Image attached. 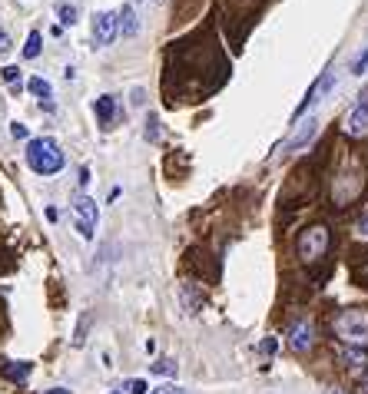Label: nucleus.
Listing matches in <instances>:
<instances>
[{"label": "nucleus", "mask_w": 368, "mask_h": 394, "mask_svg": "<svg viewBox=\"0 0 368 394\" xmlns=\"http://www.w3.org/2000/svg\"><path fill=\"white\" fill-rule=\"evenodd\" d=\"M76 13H80V11H76V4H66V0H64V4H57V17H60V23H64V27H73Z\"/></svg>", "instance_id": "obj_14"}, {"label": "nucleus", "mask_w": 368, "mask_h": 394, "mask_svg": "<svg viewBox=\"0 0 368 394\" xmlns=\"http://www.w3.org/2000/svg\"><path fill=\"white\" fill-rule=\"evenodd\" d=\"M365 394H368V378H365Z\"/></svg>", "instance_id": "obj_29"}, {"label": "nucleus", "mask_w": 368, "mask_h": 394, "mask_svg": "<svg viewBox=\"0 0 368 394\" xmlns=\"http://www.w3.org/2000/svg\"><path fill=\"white\" fill-rule=\"evenodd\" d=\"M4 374H7L11 381H27V378H30V364H27V362H13V364H7V368H4Z\"/></svg>", "instance_id": "obj_12"}, {"label": "nucleus", "mask_w": 368, "mask_h": 394, "mask_svg": "<svg viewBox=\"0 0 368 394\" xmlns=\"http://www.w3.org/2000/svg\"><path fill=\"white\" fill-rule=\"evenodd\" d=\"M87 183H90V169L83 166V169H80V186H87Z\"/></svg>", "instance_id": "obj_27"}, {"label": "nucleus", "mask_w": 368, "mask_h": 394, "mask_svg": "<svg viewBox=\"0 0 368 394\" xmlns=\"http://www.w3.org/2000/svg\"><path fill=\"white\" fill-rule=\"evenodd\" d=\"M262 355H272V351H275V341H272V338H266V341H262Z\"/></svg>", "instance_id": "obj_25"}, {"label": "nucleus", "mask_w": 368, "mask_h": 394, "mask_svg": "<svg viewBox=\"0 0 368 394\" xmlns=\"http://www.w3.org/2000/svg\"><path fill=\"white\" fill-rule=\"evenodd\" d=\"M150 388H146V381L143 378H133V381H126V394H146Z\"/></svg>", "instance_id": "obj_20"}, {"label": "nucleus", "mask_w": 368, "mask_h": 394, "mask_svg": "<svg viewBox=\"0 0 368 394\" xmlns=\"http://www.w3.org/2000/svg\"><path fill=\"white\" fill-rule=\"evenodd\" d=\"M328 242H332V235H328L325 226H309V229L299 235V259H302V262H319V259L328 252Z\"/></svg>", "instance_id": "obj_3"}, {"label": "nucleus", "mask_w": 368, "mask_h": 394, "mask_svg": "<svg viewBox=\"0 0 368 394\" xmlns=\"http://www.w3.org/2000/svg\"><path fill=\"white\" fill-rule=\"evenodd\" d=\"M315 341V328L309 321H295L292 328H289V348L292 351H309Z\"/></svg>", "instance_id": "obj_9"}, {"label": "nucleus", "mask_w": 368, "mask_h": 394, "mask_svg": "<svg viewBox=\"0 0 368 394\" xmlns=\"http://www.w3.org/2000/svg\"><path fill=\"white\" fill-rule=\"evenodd\" d=\"M113 37H117V13H109V11L93 13V44L109 47Z\"/></svg>", "instance_id": "obj_7"}, {"label": "nucleus", "mask_w": 368, "mask_h": 394, "mask_svg": "<svg viewBox=\"0 0 368 394\" xmlns=\"http://www.w3.org/2000/svg\"><path fill=\"white\" fill-rule=\"evenodd\" d=\"M338 355H342V362H345L348 368H358V364H365V351H362V348H342Z\"/></svg>", "instance_id": "obj_17"}, {"label": "nucleus", "mask_w": 368, "mask_h": 394, "mask_svg": "<svg viewBox=\"0 0 368 394\" xmlns=\"http://www.w3.org/2000/svg\"><path fill=\"white\" fill-rule=\"evenodd\" d=\"M27 87H30L33 97H40V99H50V97H54V87H50L44 77H30V83H27Z\"/></svg>", "instance_id": "obj_13"}, {"label": "nucleus", "mask_w": 368, "mask_h": 394, "mask_svg": "<svg viewBox=\"0 0 368 394\" xmlns=\"http://www.w3.org/2000/svg\"><path fill=\"white\" fill-rule=\"evenodd\" d=\"M358 232H362V235H365V239H368V212H365V216H362V219H358Z\"/></svg>", "instance_id": "obj_26"}, {"label": "nucleus", "mask_w": 368, "mask_h": 394, "mask_svg": "<svg viewBox=\"0 0 368 394\" xmlns=\"http://www.w3.org/2000/svg\"><path fill=\"white\" fill-rule=\"evenodd\" d=\"M336 335L348 348H368V312L365 308H345V312H338Z\"/></svg>", "instance_id": "obj_2"}, {"label": "nucleus", "mask_w": 368, "mask_h": 394, "mask_svg": "<svg viewBox=\"0 0 368 394\" xmlns=\"http://www.w3.org/2000/svg\"><path fill=\"white\" fill-rule=\"evenodd\" d=\"M27 166H30L37 176H54L64 169V153L57 140L50 136H37V140L27 142Z\"/></svg>", "instance_id": "obj_1"}, {"label": "nucleus", "mask_w": 368, "mask_h": 394, "mask_svg": "<svg viewBox=\"0 0 368 394\" xmlns=\"http://www.w3.org/2000/svg\"><path fill=\"white\" fill-rule=\"evenodd\" d=\"M150 394H186V388H179V384H160V388H153Z\"/></svg>", "instance_id": "obj_21"}, {"label": "nucleus", "mask_w": 368, "mask_h": 394, "mask_svg": "<svg viewBox=\"0 0 368 394\" xmlns=\"http://www.w3.org/2000/svg\"><path fill=\"white\" fill-rule=\"evenodd\" d=\"M113 394H119V391H113Z\"/></svg>", "instance_id": "obj_31"}, {"label": "nucleus", "mask_w": 368, "mask_h": 394, "mask_svg": "<svg viewBox=\"0 0 368 394\" xmlns=\"http://www.w3.org/2000/svg\"><path fill=\"white\" fill-rule=\"evenodd\" d=\"M7 50H11V37L0 30V54H7Z\"/></svg>", "instance_id": "obj_24"}, {"label": "nucleus", "mask_w": 368, "mask_h": 394, "mask_svg": "<svg viewBox=\"0 0 368 394\" xmlns=\"http://www.w3.org/2000/svg\"><path fill=\"white\" fill-rule=\"evenodd\" d=\"M146 140L160 142V120H156V116H150V123H146Z\"/></svg>", "instance_id": "obj_19"}, {"label": "nucleus", "mask_w": 368, "mask_h": 394, "mask_svg": "<svg viewBox=\"0 0 368 394\" xmlns=\"http://www.w3.org/2000/svg\"><path fill=\"white\" fill-rule=\"evenodd\" d=\"M136 4H143V0H136Z\"/></svg>", "instance_id": "obj_30"}, {"label": "nucleus", "mask_w": 368, "mask_h": 394, "mask_svg": "<svg viewBox=\"0 0 368 394\" xmlns=\"http://www.w3.org/2000/svg\"><path fill=\"white\" fill-rule=\"evenodd\" d=\"M93 113H97V120L107 126V123H113V113H117V103H113V97H100L97 103H93Z\"/></svg>", "instance_id": "obj_11"}, {"label": "nucleus", "mask_w": 368, "mask_h": 394, "mask_svg": "<svg viewBox=\"0 0 368 394\" xmlns=\"http://www.w3.org/2000/svg\"><path fill=\"white\" fill-rule=\"evenodd\" d=\"M365 70H368V50L365 54H358L355 63H352V73H365Z\"/></svg>", "instance_id": "obj_22"}, {"label": "nucleus", "mask_w": 368, "mask_h": 394, "mask_svg": "<svg viewBox=\"0 0 368 394\" xmlns=\"http://www.w3.org/2000/svg\"><path fill=\"white\" fill-rule=\"evenodd\" d=\"M73 212H76V232H80V239H93V229H97V222H100V209L97 202L90 196H80L73 199Z\"/></svg>", "instance_id": "obj_4"}, {"label": "nucleus", "mask_w": 368, "mask_h": 394, "mask_svg": "<svg viewBox=\"0 0 368 394\" xmlns=\"http://www.w3.org/2000/svg\"><path fill=\"white\" fill-rule=\"evenodd\" d=\"M315 133H319V120H315V116H309V120H302L299 126H295L289 140L282 142V146H279V153H282V156H289V153H295V149H302V146H309Z\"/></svg>", "instance_id": "obj_5"}, {"label": "nucleus", "mask_w": 368, "mask_h": 394, "mask_svg": "<svg viewBox=\"0 0 368 394\" xmlns=\"http://www.w3.org/2000/svg\"><path fill=\"white\" fill-rule=\"evenodd\" d=\"M40 44H44V37H40V30H30V37H27V44H23V56H27V60H33V56H40Z\"/></svg>", "instance_id": "obj_15"}, {"label": "nucleus", "mask_w": 368, "mask_h": 394, "mask_svg": "<svg viewBox=\"0 0 368 394\" xmlns=\"http://www.w3.org/2000/svg\"><path fill=\"white\" fill-rule=\"evenodd\" d=\"M345 133H348V136H365V133H368V90H362L358 103L352 106V113L345 116Z\"/></svg>", "instance_id": "obj_6"}, {"label": "nucleus", "mask_w": 368, "mask_h": 394, "mask_svg": "<svg viewBox=\"0 0 368 394\" xmlns=\"http://www.w3.org/2000/svg\"><path fill=\"white\" fill-rule=\"evenodd\" d=\"M150 371L156 374V378H170V374H176V362L173 358H160V362L150 364Z\"/></svg>", "instance_id": "obj_16"}, {"label": "nucleus", "mask_w": 368, "mask_h": 394, "mask_svg": "<svg viewBox=\"0 0 368 394\" xmlns=\"http://www.w3.org/2000/svg\"><path fill=\"white\" fill-rule=\"evenodd\" d=\"M332 80H336V77H332V73H322V77L315 80V83H312V90L305 93V99H302V103H299V106H295V120H302L305 113H309V110H312V106H315V103H319V97H325V93L332 90Z\"/></svg>", "instance_id": "obj_8"}, {"label": "nucleus", "mask_w": 368, "mask_h": 394, "mask_svg": "<svg viewBox=\"0 0 368 394\" xmlns=\"http://www.w3.org/2000/svg\"><path fill=\"white\" fill-rule=\"evenodd\" d=\"M11 136L13 140H27V126L23 123H11Z\"/></svg>", "instance_id": "obj_23"}, {"label": "nucleus", "mask_w": 368, "mask_h": 394, "mask_svg": "<svg viewBox=\"0 0 368 394\" xmlns=\"http://www.w3.org/2000/svg\"><path fill=\"white\" fill-rule=\"evenodd\" d=\"M117 30L123 33V37H133V33L140 30V20H136V11H133L130 4L123 7V11L117 13Z\"/></svg>", "instance_id": "obj_10"}, {"label": "nucleus", "mask_w": 368, "mask_h": 394, "mask_svg": "<svg viewBox=\"0 0 368 394\" xmlns=\"http://www.w3.org/2000/svg\"><path fill=\"white\" fill-rule=\"evenodd\" d=\"M44 394H73V391H66V388H50V391H44Z\"/></svg>", "instance_id": "obj_28"}, {"label": "nucleus", "mask_w": 368, "mask_h": 394, "mask_svg": "<svg viewBox=\"0 0 368 394\" xmlns=\"http://www.w3.org/2000/svg\"><path fill=\"white\" fill-rule=\"evenodd\" d=\"M0 77H4V83H7L13 93L20 90V70H17V66H4V70H0Z\"/></svg>", "instance_id": "obj_18"}]
</instances>
